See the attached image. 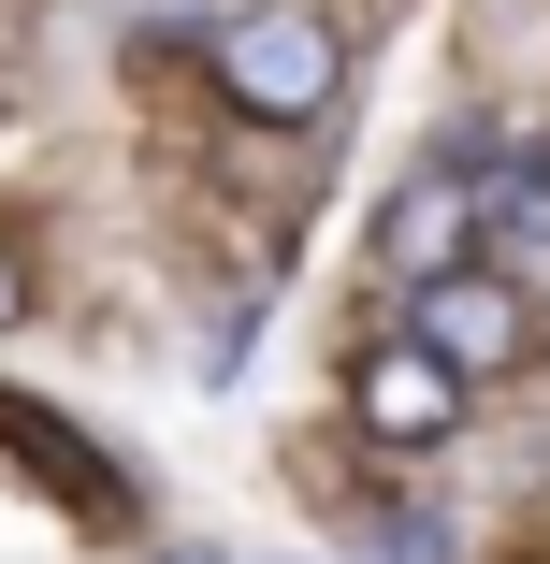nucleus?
Returning <instances> with one entry per match:
<instances>
[{
	"mask_svg": "<svg viewBox=\"0 0 550 564\" xmlns=\"http://www.w3.org/2000/svg\"><path fill=\"white\" fill-rule=\"evenodd\" d=\"M334 73H348V44H334V15H304V0H261V15L217 30V87H233L247 117H276V131L334 117Z\"/></svg>",
	"mask_w": 550,
	"mask_h": 564,
	"instance_id": "obj_1",
	"label": "nucleus"
},
{
	"mask_svg": "<svg viewBox=\"0 0 550 564\" xmlns=\"http://www.w3.org/2000/svg\"><path fill=\"white\" fill-rule=\"evenodd\" d=\"M406 333H420V348L450 362V377H521V362H536V304H521L493 261L420 275V290H406Z\"/></svg>",
	"mask_w": 550,
	"mask_h": 564,
	"instance_id": "obj_2",
	"label": "nucleus"
},
{
	"mask_svg": "<svg viewBox=\"0 0 550 564\" xmlns=\"http://www.w3.org/2000/svg\"><path fill=\"white\" fill-rule=\"evenodd\" d=\"M348 420L377 448H450L464 434V377L420 348V333H377V348H348Z\"/></svg>",
	"mask_w": 550,
	"mask_h": 564,
	"instance_id": "obj_3",
	"label": "nucleus"
},
{
	"mask_svg": "<svg viewBox=\"0 0 550 564\" xmlns=\"http://www.w3.org/2000/svg\"><path fill=\"white\" fill-rule=\"evenodd\" d=\"M377 261L420 290V275H450V261H478V160H420L391 203H377Z\"/></svg>",
	"mask_w": 550,
	"mask_h": 564,
	"instance_id": "obj_4",
	"label": "nucleus"
},
{
	"mask_svg": "<svg viewBox=\"0 0 550 564\" xmlns=\"http://www.w3.org/2000/svg\"><path fill=\"white\" fill-rule=\"evenodd\" d=\"M493 247H550V174L536 160H478V261Z\"/></svg>",
	"mask_w": 550,
	"mask_h": 564,
	"instance_id": "obj_5",
	"label": "nucleus"
},
{
	"mask_svg": "<svg viewBox=\"0 0 550 564\" xmlns=\"http://www.w3.org/2000/svg\"><path fill=\"white\" fill-rule=\"evenodd\" d=\"M0 318H15V261H0Z\"/></svg>",
	"mask_w": 550,
	"mask_h": 564,
	"instance_id": "obj_6",
	"label": "nucleus"
},
{
	"mask_svg": "<svg viewBox=\"0 0 550 564\" xmlns=\"http://www.w3.org/2000/svg\"><path fill=\"white\" fill-rule=\"evenodd\" d=\"M160 564H203V550H160Z\"/></svg>",
	"mask_w": 550,
	"mask_h": 564,
	"instance_id": "obj_7",
	"label": "nucleus"
}]
</instances>
